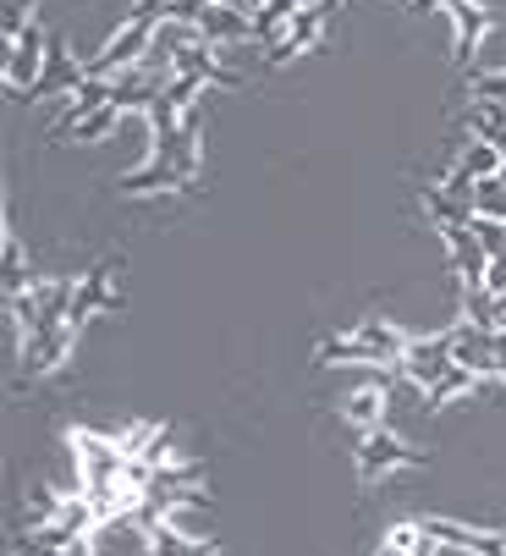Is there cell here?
Returning a JSON list of instances; mask_svg holds the SVG:
<instances>
[{"mask_svg":"<svg viewBox=\"0 0 506 556\" xmlns=\"http://www.w3.org/2000/svg\"><path fill=\"white\" fill-rule=\"evenodd\" d=\"M199 39H210V45H242V39H253V17L242 7L215 0L210 12H199Z\"/></svg>","mask_w":506,"mask_h":556,"instance_id":"11","label":"cell"},{"mask_svg":"<svg viewBox=\"0 0 506 556\" xmlns=\"http://www.w3.org/2000/svg\"><path fill=\"white\" fill-rule=\"evenodd\" d=\"M380 556H407V551H396V545H380Z\"/></svg>","mask_w":506,"mask_h":556,"instance_id":"29","label":"cell"},{"mask_svg":"<svg viewBox=\"0 0 506 556\" xmlns=\"http://www.w3.org/2000/svg\"><path fill=\"white\" fill-rule=\"evenodd\" d=\"M468 94L506 105V66H479V72H468Z\"/></svg>","mask_w":506,"mask_h":556,"instance_id":"21","label":"cell"},{"mask_svg":"<svg viewBox=\"0 0 506 556\" xmlns=\"http://www.w3.org/2000/svg\"><path fill=\"white\" fill-rule=\"evenodd\" d=\"M473 182H484V177H501L506 172V154L495 149V143H484V138H473L468 149H463V161H457Z\"/></svg>","mask_w":506,"mask_h":556,"instance_id":"18","label":"cell"},{"mask_svg":"<svg viewBox=\"0 0 506 556\" xmlns=\"http://www.w3.org/2000/svg\"><path fill=\"white\" fill-rule=\"evenodd\" d=\"M45 55H50V34H45L39 23H28V28L7 45V89H12L17 100H28V89L39 84Z\"/></svg>","mask_w":506,"mask_h":556,"instance_id":"2","label":"cell"},{"mask_svg":"<svg viewBox=\"0 0 506 556\" xmlns=\"http://www.w3.org/2000/svg\"><path fill=\"white\" fill-rule=\"evenodd\" d=\"M452 358L473 375H495V331H479V326L452 331Z\"/></svg>","mask_w":506,"mask_h":556,"instance_id":"12","label":"cell"},{"mask_svg":"<svg viewBox=\"0 0 506 556\" xmlns=\"http://www.w3.org/2000/svg\"><path fill=\"white\" fill-rule=\"evenodd\" d=\"M457 358H452V331H435V337H407V353H402V375L413 380V386H435L446 369H452Z\"/></svg>","mask_w":506,"mask_h":556,"instance_id":"4","label":"cell"},{"mask_svg":"<svg viewBox=\"0 0 506 556\" xmlns=\"http://www.w3.org/2000/svg\"><path fill=\"white\" fill-rule=\"evenodd\" d=\"M418 463H425V457H418L402 435H391L385 425L358 441V480H364V485H375L380 473H391V468H418Z\"/></svg>","mask_w":506,"mask_h":556,"instance_id":"3","label":"cell"},{"mask_svg":"<svg viewBox=\"0 0 506 556\" xmlns=\"http://www.w3.org/2000/svg\"><path fill=\"white\" fill-rule=\"evenodd\" d=\"M314 358H319L325 369H330V364H385V353H380L375 342L353 337V331H342V337H325ZM385 369H391V364H385Z\"/></svg>","mask_w":506,"mask_h":556,"instance_id":"13","label":"cell"},{"mask_svg":"<svg viewBox=\"0 0 506 556\" xmlns=\"http://www.w3.org/2000/svg\"><path fill=\"white\" fill-rule=\"evenodd\" d=\"M72 326H45V331H28L23 337V369L28 375H50V369H61L66 364V353H72Z\"/></svg>","mask_w":506,"mask_h":556,"instance_id":"8","label":"cell"},{"mask_svg":"<svg viewBox=\"0 0 506 556\" xmlns=\"http://www.w3.org/2000/svg\"><path fill=\"white\" fill-rule=\"evenodd\" d=\"M116 122H122V111H116V105H100L94 116H83V122L72 127V138H77V143H100V138L116 132Z\"/></svg>","mask_w":506,"mask_h":556,"instance_id":"22","label":"cell"},{"mask_svg":"<svg viewBox=\"0 0 506 556\" xmlns=\"http://www.w3.org/2000/svg\"><path fill=\"white\" fill-rule=\"evenodd\" d=\"M83 77H89V66H77L72 50H66V39L50 34V55H45V72H39V84L28 89V100H66Z\"/></svg>","mask_w":506,"mask_h":556,"instance_id":"6","label":"cell"},{"mask_svg":"<svg viewBox=\"0 0 506 556\" xmlns=\"http://www.w3.org/2000/svg\"><path fill=\"white\" fill-rule=\"evenodd\" d=\"M452 17H457V61L473 66V50H479V39L490 28V12H479L473 0H452Z\"/></svg>","mask_w":506,"mask_h":556,"instance_id":"15","label":"cell"},{"mask_svg":"<svg viewBox=\"0 0 506 556\" xmlns=\"http://www.w3.org/2000/svg\"><path fill=\"white\" fill-rule=\"evenodd\" d=\"M61 105H66V111H61V122H55V138H72V127H77L83 116H94L100 105H111V77H94V72H89Z\"/></svg>","mask_w":506,"mask_h":556,"instance_id":"10","label":"cell"},{"mask_svg":"<svg viewBox=\"0 0 506 556\" xmlns=\"http://www.w3.org/2000/svg\"><path fill=\"white\" fill-rule=\"evenodd\" d=\"M72 446L83 452V457H77V463H83V485H122V468H127L122 441H105V435H94V430H77Z\"/></svg>","mask_w":506,"mask_h":556,"instance_id":"5","label":"cell"},{"mask_svg":"<svg viewBox=\"0 0 506 556\" xmlns=\"http://www.w3.org/2000/svg\"><path fill=\"white\" fill-rule=\"evenodd\" d=\"M473 380H479L473 369L452 364V369H446V375H441V380L425 391V396H430V414H441V408H452V403H457V396H468V391H473Z\"/></svg>","mask_w":506,"mask_h":556,"instance_id":"17","label":"cell"},{"mask_svg":"<svg viewBox=\"0 0 506 556\" xmlns=\"http://www.w3.org/2000/svg\"><path fill=\"white\" fill-rule=\"evenodd\" d=\"M385 380H369V386H358V391H347V403H342V414H347V425H358L364 435L369 430H380V414H385Z\"/></svg>","mask_w":506,"mask_h":556,"instance_id":"14","label":"cell"},{"mask_svg":"<svg viewBox=\"0 0 506 556\" xmlns=\"http://www.w3.org/2000/svg\"><path fill=\"white\" fill-rule=\"evenodd\" d=\"M468 226H473V237H479V243H484V254H490V260H501V254H506V220L473 215Z\"/></svg>","mask_w":506,"mask_h":556,"instance_id":"23","label":"cell"},{"mask_svg":"<svg viewBox=\"0 0 506 556\" xmlns=\"http://www.w3.org/2000/svg\"><path fill=\"white\" fill-rule=\"evenodd\" d=\"M418 7H452V0H418Z\"/></svg>","mask_w":506,"mask_h":556,"instance_id":"30","label":"cell"},{"mask_svg":"<svg viewBox=\"0 0 506 556\" xmlns=\"http://www.w3.org/2000/svg\"><path fill=\"white\" fill-rule=\"evenodd\" d=\"M116 276H122V260H105V265H94L89 276L77 281L72 308H66V326H72V331H83V326H89V314H100V308H122Z\"/></svg>","mask_w":506,"mask_h":556,"instance_id":"1","label":"cell"},{"mask_svg":"<svg viewBox=\"0 0 506 556\" xmlns=\"http://www.w3.org/2000/svg\"><path fill=\"white\" fill-rule=\"evenodd\" d=\"M116 188H122V193H160V188H177V193H182L188 182H182V172H177V166H165V161H149L143 172L122 177Z\"/></svg>","mask_w":506,"mask_h":556,"instance_id":"16","label":"cell"},{"mask_svg":"<svg viewBox=\"0 0 506 556\" xmlns=\"http://www.w3.org/2000/svg\"><path fill=\"white\" fill-rule=\"evenodd\" d=\"M441 237H446V254H452V270H457V281H463V287H484L490 254H484V243L473 237V226H446Z\"/></svg>","mask_w":506,"mask_h":556,"instance_id":"9","label":"cell"},{"mask_svg":"<svg viewBox=\"0 0 506 556\" xmlns=\"http://www.w3.org/2000/svg\"><path fill=\"white\" fill-rule=\"evenodd\" d=\"M66 556H94V540H89V534L72 540V545H66Z\"/></svg>","mask_w":506,"mask_h":556,"instance_id":"27","label":"cell"},{"mask_svg":"<svg viewBox=\"0 0 506 556\" xmlns=\"http://www.w3.org/2000/svg\"><path fill=\"white\" fill-rule=\"evenodd\" d=\"M484 287H490L495 298H506V254H501V260H490V270H484Z\"/></svg>","mask_w":506,"mask_h":556,"instance_id":"25","label":"cell"},{"mask_svg":"<svg viewBox=\"0 0 506 556\" xmlns=\"http://www.w3.org/2000/svg\"><path fill=\"white\" fill-rule=\"evenodd\" d=\"M495 375L506 380V331H495Z\"/></svg>","mask_w":506,"mask_h":556,"instance_id":"26","label":"cell"},{"mask_svg":"<svg viewBox=\"0 0 506 556\" xmlns=\"http://www.w3.org/2000/svg\"><path fill=\"white\" fill-rule=\"evenodd\" d=\"M34 287V276H28V254H23V237L12 231V220H7V298H17V292H28Z\"/></svg>","mask_w":506,"mask_h":556,"instance_id":"20","label":"cell"},{"mask_svg":"<svg viewBox=\"0 0 506 556\" xmlns=\"http://www.w3.org/2000/svg\"><path fill=\"white\" fill-rule=\"evenodd\" d=\"M34 7H39V0H7V45L28 28V17H34Z\"/></svg>","mask_w":506,"mask_h":556,"instance_id":"24","label":"cell"},{"mask_svg":"<svg viewBox=\"0 0 506 556\" xmlns=\"http://www.w3.org/2000/svg\"><path fill=\"white\" fill-rule=\"evenodd\" d=\"M425 210H430V220H435L441 231H446V226H468V220H473V204H468V199H452L446 188H430V193H425Z\"/></svg>","mask_w":506,"mask_h":556,"instance_id":"19","label":"cell"},{"mask_svg":"<svg viewBox=\"0 0 506 556\" xmlns=\"http://www.w3.org/2000/svg\"><path fill=\"white\" fill-rule=\"evenodd\" d=\"M182 556H215V545H210V540H193V545H188Z\"/></svg>","mask_w":506,"mask_h":556,"instance_id":"28","label":"cell"},{"mask_svg":"<svg viewBox=\"0 0 506 556\" xmlns=\"http://www.w3.org/2000/svg\"><path fill=\"white\" fill-rule=\"evenodd\" d=\"M336 7H342V0H314V7H303V12L292 17V28H287V39H276V45H270V66H281V61H292V55H303V50H314Z\"/></svg>","mask_w":506,"mask_h":556,"instance_id":"7","label":"cell"}]
</instances>
